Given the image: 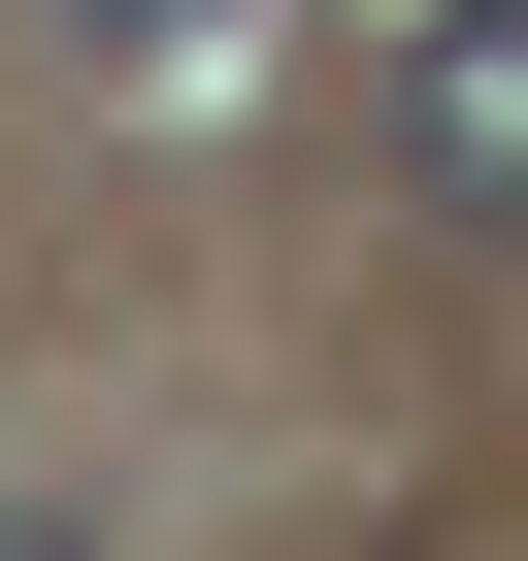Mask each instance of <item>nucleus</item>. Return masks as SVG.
Returning a JSON list of instances; mask_svg holds the SVG:
<instances>
[{
  "instance_id": "f257e3e1",
  "label": "nucleus",
  "mask_w": 528,
  "mask_h": 561,
  "mask_svg": "<svg viewBox=\"0 0 528 561\" xmlns=\"http://www.w3.org/2000/svg\"><path fill=\"white\" fill-rule=\"evenodd\" d=\"M397 165H429V231H528V0H429L397 34Z\"/></svg>"
},
{
  "instance_id": "f03ea898",
  "label": "nucleus",
  "mask_w": 528,
  "mask_h": 561,
  "mask_svg": "<svg viewBox=\"0 0 528 561\" xmlns=\"http://www.w3.org/2000/svg\"><path fill=\"white\" fill-rule=\"evenodd\" d=\"M34 34H67V67H198L231 0H34Z\"/></svg>"
}]
</instances>
